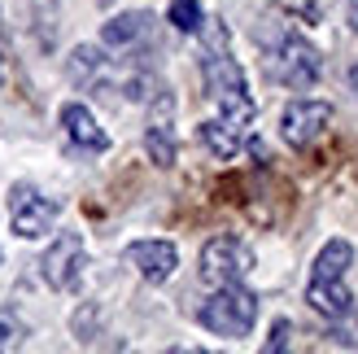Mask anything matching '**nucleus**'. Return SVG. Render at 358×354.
<instances>
[{
  "mask_svg": "<svg viewBox=\"0 0 358 354\" xmlns=\"http://www.w3.org/2000/svg\"><path fill=\"white\" fill-rule=\"evenodd\" d=\"M201 40H206L201 79H206L210 101L223 110V118H236V122H245V127H249V118H254V97H249V83H245L241 62L231 57V35H227V27L219 22V17H206Z\"/></svg>",
  "mask_w": 358,
  "mask_h": 354,
  "instance_id": "obj_1",
  "label": "nucleus"
},
{
  "mask_svg": "<svg viewBox=\"0 0 358 354\" xmlns=\"http://www.w3.org/2000/svg\"><path fill=\"white\" fill-rule=\"evenodd\" d=\"M262 70H266V79H275L280 87L306 92V87H315L319 75H324V57H319V48L310 40H301L297 31H284L280 40L266 48Z\"/></svg>",
  "mask_w": 358,
  "mask_h": 354,
  "instance_id": "obj_2",
  "label": "nucleus"
},
{
  "mask_svg": "<svg viewBox=\"0 0 358 354\" xmlns=\"http://www.w3.org/2000/svg\"><path fill=\"white\" fill-rule=\"evenodd\" d=\"M196 324H201L206 332H214V337L241 341L258 324V297L249 293V289H241V285H223V289H214L206 302H201Z\"/></svg>",
  "mask_w": 358,
  "mask_h": 354,
  "instance_id": "obj_3",
  "label": "nucleus"
},
{
  "mask_svg": "<svg viewBox=\"0 0 358 354\" xmlns=\"http://www.w3.org/2000/svg\"><path fill=\"white\" fill-rule=\"evenodd\" d=\"M249 271H254V250L241 236H210L201 245V280L210 289L241 285Z\"/></svg>",
  "mask_w": 358,
  "mask_h": 354,
  "instance_id": "obj_4",
  "label": "nucleus"
},
{
  "mask_svg": "<svg viewBox=\"0 0 358 354\" xmlns=\"http://www.w3.org/2000/svg\"><path fill=\"white\" fill-rule=\"evenodd\" d=\"M57 215H62V201L44 197L35 184H13L9 188V223H13V232L22 241L48 236V227L57 223Z\"/></svg>",
  "mask_w": 358,
  "mask_h": 354,
  "instance_id": "obj_5",
  "label": "nucleus"
},
{
  "mask_svg": "<svg viewBox=\"0 0 358 354\" xmlns=\"http://www.w3.org/2000/svg\"><path fill=\"white\" fill-rule=\"evenodd\" d=\"M328 127H332V105L328 101L301 97V101H289L284 114H280V136H284V145H293V149H310Z\"/></svg>",
  "mask_w": 358,
  "mask_h": 354,
  "instance_id": "obj_6",
  "label": "nucleus"
},
{
  "mask_svg": "<svg viewBox=\"0 0 358 354\" xmlns=\"http://www.w3.org/2000/svg\"><path fill=\"white\" fill-rule=\"evenodd\" d=\"M145 149L153 157V167H175V97L171 87H157L149 97V122H145Z\"/></svg>",
  "mask_w": 358,
  "mask_h": 354,
  "instance_id": "obj_7",
  "label": "nucleus"
},
{
  "mask_svg": "<svg viewBox=\"0 0 358 354\" xmlns=\"http://www.w3.org/2000/svg\"><path fill=\"white\" fill-rule=\"evenodd\" d=\"M83 267H87V245H83V236H79V232H62V236L44 250V258H40L44 280H48L52 289H62V293L79 285Z\"/></svg>",
  "mask_w": 358,
  "mask_h": 354,
  "instance_id": "obj_8",
  "label": "nucleus"
},
{
  "mask_svg": "<svg viewBox=\"0 0 358 354\" xmlns=\"http://www.w3.org/2000/svg\"><path fill=\"white\" fill-rule=\"evenodd\" d=\"M153 31H157V22L149 9H127V13H114L101 27V44L114 52H145L153 44Z\"/></svg>",
  "mask_w": 358,
  "mask_h": 354,
  "instance_id": "obj_9",
  "label": "nucleus"
},
{
  "mask_svg": "<svg viewBox=\"0 0 358 354\" xmlns=\"http://www.w3.org/2000/svg\"><path fill=\"white\" fill-rule=\"evenodd\" d=\"M122 258H127L140 271V280H149V285H166L179 267V250L171 241H131L127 250H122Z\"/></svg>",
  "mask_w": 358,
  "mask_h": 354,
  "instance_id": "obj_10",
  "label": "nucleus"
},
{
  "mask_svg": "<svg viewBox=\"0 0 358 354\" xmlns=\"http://www.w3.org/2000/svg\"><path fill=\"white\" fill-rule=\"evenodd\" d=\"M66 70H70V79H75L79 87H96V92H105V87H114V83L122 79L118 66L105 57L101 48H92V44H79L75 52H70Z\"/></svg>",
  "mask_w": 358,
  "mask_h": 354,
  "instance_id": "obj_11",
  "label": "nucleus"
},
{
  "mask_svg": "<svg viewBox=\"0 0 358 354\" xmlns=\"http://www.w3.org/2000/svg\"><path fill=\"white\" fill-rule=\"evenodd\" d=\"M62 127L70 136V145L83 149V153H105V149H110V136L101 132V122L92 118V110L79 105V101H66L62 105Z\"/></svg>",
  "mask_w": 358,
  "mask_h": 354,
  "instance_id": "obj_12",
  "label": "nucleus"
},
{
  "mask_svg": "<svg viewBox=\"0 0 358 354\" xmlns=\"http://www.w3.org/2000/svg\"><path fill=\"white\" fill-rule=\"evenodd\" d=\"M306 302L315 315H324V320H345V315L354 311V293L345 280H315L310 276V285H306Z\"/></svg>",
  "mask_w": 358,
  "mask_h": 354,
  "instance_id": "obj_13",
  "label": "nucleus"
},
{
  "mask_svg": "<svg viewBox=\"0 0 358 354\" xmlns=\"http://www.w3.org/2000/svg\"><path fill=\"white\" fill-rule=\"evenodd\" d=\"M196 136H201V145L214 153V157H223V162H231V157L241 153V145H245V122H236V118H206L201 127H196Z\"/></svg>",
  "mask_w": 358,
  "mask_h": 354,
  "instance_id": "obj_14",
  "label": "nucleus"
},
{
  "mask_svg": "<svg viewBox=\"0 0 358 354\" xmlns=\"http://www.w3.org/2000/svg\"><path fill=\"white\" fill-rule=\"evenodd\" d=\"M350 267H354V245L345 236H332V241H324V250L315 254L310 276L315 280H345Z\"/></svg>",
  "mask_w": 358,
  "mask_h": 354,
  "instance_id": "obj_15",
  "label": "nucleus"
},
{
  "mask_svg": "<svg viewBox=\"0 0 358 354\" xmlns=\"http://www.w3.org/2000/svg\"><path fill=\"white\" fill-rule=\"evenodd\" d=\"M171 27L175 31H184V35H201V27H206V13H201V5L196 0H171Z\"/></svg>",
  "mask_w": 358,
  "mask_h": 354,
  "instance_id": "obj_16",
  "label": "nucleus"
},
{
  "mask_svg": "<svg viewBox=\"0 0 358 354\" xmlns=\"http://www.w3.org/2000/svg\"><path fill=\"white\" fill-rule=\"evenodd\" d=\"M22 341H27V324L17 320L13 311L0 306V350H17Z\"/></svg>",
  "mask_w": 358,
  "mask_h": 354,
  "instance_id": "obj_17",
  "label": "nucleus"
},
{
  "mask_svg": "<svg viewBox=\"0 0 358 354\" xmlns=\"http://www.w3.org/2000/svg\"><path fill=\"white\" fill-rule=\"evenodd\" d=\"M332 341L358 350V302H354V311L345 315V320H332Z\"/></svg>",
  "mask_w": 358,
  "mask_h": 354,
  "instance_id": "obj_18",
  "label": "nucleus"
},
{
  "mask_svg": "<svg viewBox=\"0 0 358 354\" xmlns=\"http://www.w3.org/2000/svg\"><path fill=\"white\" fill-rule=\"evenodd\" d=\"M280 9L289 17H301V22H319V17H324L319 0H280Z\"/></svg>",
  "mask_w": 358,
  "mask_h": 354,
  "instance_id": "obj_19",
  "label": "nucleus"
},
{
  "mask_svg": "<svg viewBox=\"0 0 358 354\" xmlns=\"http://www.w3.org/2000/svg\"><path fill=\"white\" fill-rule=\"evenodd\" d=\"M289 332H293V324H289V320H275V324H271V341H266V350H271V354L289 350Z\"/></svg>",
  "mask_w": 358,
  "mask_h": 354,
  "instance_id": "obj_20",
  "label": "nucleus"
},
{
  "mask_svg": "<svg viewBox=\"0 0 358 354\" xmlns=\"http://www.w3.org/2000/svg\"><path fill=\"white\" fill-rule=\"evenodd\" d=\"M350 27L358 31V0H350Z\"/></svg>",
  "mask_w": 358,
  "mask_h": 354,
  "instance_id": "obj_21",
  "label": "nucleus"
},
{
  "mask_svg": "<svg viewBox=\"0 0 358 354\" xmlns=\"http://www.w3.org/2000/svg\"><path fill=\"white\" fill-rule=\"evenodd\" d=\"M350 87H354V97H358V66L350 70Z\"/></svg>",
  "mask_w": 358,
  "mask_h": 354,
  "instance_id": "obj_22",
  "label": "nucleus"
},
{
  "mask_svg": "<svg viewBox=\"0 0 358 354\" xmlns=\"http://www.w3.org/2000/svg\"><path fill=\"white\" fill-rule=\"evenodd\" d=\"M0 83H5V44H0Z\"/></svg>",
  "mask_w": 358,
  "mask_h": 354,
  "instance_id": "obj_23",
  "label": "nucleus"
}]
</instances>
